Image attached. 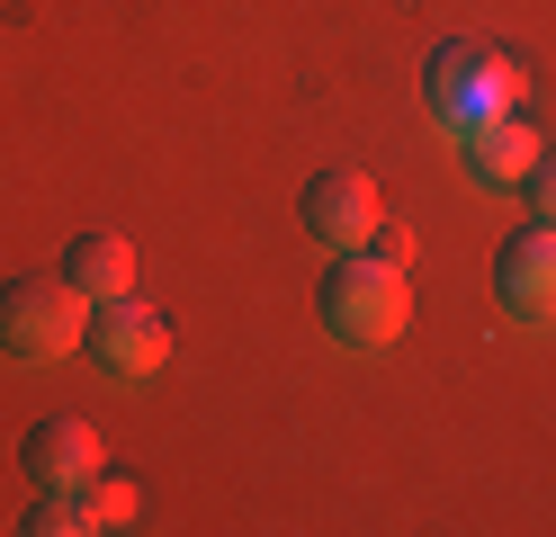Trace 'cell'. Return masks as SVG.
Masks as SVG:
<instances>
[{
  "label": "cell",
  "mask_w": 556,
  "mask_h": 537,
  "mask_svg": "<svg viewBox=\"0 0 556 537\" xmlns=\"http://www.w3.org/2000/svg\"><path fill=\"white\" fill-rule=\"evenodd\" d=\"M404 260L395 251H377V242H351V251H332V269L315 286V314H324V332L332 341H351V349H377V341H395L404 332Z\"/></svg>",
  "instance_id": "1"
},
{
  "label": "cell",
  "mask_w": 556,
  "mask_h": 537,
  "mask_svg": "<svg viewBox=\"0 0 556 537\" xmlns=\"http://www.w3.org/2000/svg\"><path fill=\"white\" fill-rule=\"evenodd\" d=\"M81 332H90V296H81L63 269H27V278L0 286V349L27 358V368L81 349Z\"/></svg>",
  "instance_id": "2"
},
{
  "label": "cell",
  "mask_w": 556,
  "mask_h": 537,
  "mask_svg": "<svg viewBox=\"0 0 556 537\" xmlns=\"http://www.w3.org/2000/svg\"><path fill=\"white\" fill-rule=\"evenodd\" d=\"M511 90H520V63L494 54V46H476V36H458V46H440V54L422 63V99H431V117H440L448 135L503 117Z\"/></svg>",
  "instance_id": "3"
},
{
  "label": "cell",
  "mask_w": 556,
  "mask_h": 537,
  "mask_svg": "<svg viewBox=\"0 0 556 537\" xmlns=\"http://www.w3.org/2000/svg\"><path fill=\"white\" fill-rule=\"evenodd\" d=\"M81 349H90L109 376H126V385H135V376H162V358H170V322H162L144 296H135V286H126V296H99V305H90Z\"/></svg>",
  "instance_id": "4"
},
{
  "label": "cell",
  "mask_w": 556,
  "mask_h": 537,
  "mask_svg": "<svg viewBox=\"0 0 556 537\" xmlns=\"http://www.w3.org/2000/svg\"><path fill=\"white\" fill-rule=\"evenodd\" d=\"M494 296L520 314V322H556V225H520V233H503V251H494Z\"/></svg>",
  "instance_id": "5"
},
{
  "label": "cell",
  "mask_w": 556,
  "mask_h": 537,
  "mask_svg": "<svg viewBox=\"0 0 556 537\" xmlns=\"http://www.w3.org/2000/svg\"><path fill=\"white\" fill-rule=\"evenodd\" d=\"M305 233H315L324 251L368 242V233H377V179H368V170H351V162L315 170V179H305Z\"/></svg>",
  "instance_id": "6"
},
{
  "label": "cell",
  "mask_w": 556,
  "mask_h": 537,
  "mask_svg": "<svg viewBox=\"0 0 556 537\" xmlns=\"http://www.w3.org/2000/svg\"><path fill=\"white\" fill-rule=\"evenodd\" d=\"M18 465H27L37 484H90V475H99V430H90L81 412H46V421H27Z\"/></svg>",
  "instance_id": "7"
},
{
  "label": "cell",
  "mask_w": 556,
  "mask_h": 537,
  "mask_svg": "<svg viewBox=\"0 0 556 537\" xmlns=\"http://www.w3.org/2000/svg\"><path fill=\"white\" fill-rule=\"evenodd\" d=\"M448 143H458V162H467L476 189H520V170L547 153V143L520 126L511 107H503V117H484V126H467V135H448Z\"/></svg>",
  "instance_id": "8"
},
{
  "label": "cell",
  "mask_w": 556,
  "mask_h": 537,
  "mask_svg": "<svg viewBox=\"0 0 556 537\" xmlns=\"http://www.w3.org/2000/svg\"><path fill=\"white\" fill-rule=\"evenodd\" d=\"M63 278H73L90 305H99V296H126V286H135V251H126L117 233H81L73 251H63Z\"/></svg>",
  "instance_id": "9"
},
{
  "label": "cell",
  "mask_w": 556,
  "mask_h": 537,
  "mask_svg": "<svg viewBox=\"0 0 556 537\" xmlns=\"http://www.w3.org/2000/svg\"><path fill=\"white\" fill-rule=\"evenodd\" d=\"M18 528H37V537H90V484H37V501H27V520Z\"/></svg>",
  "instance_id": "10"
},
{
  "label": "cell",
  "mask_w": 556,
  "mask_h": 537,
  "mask_svg": "<svg viewBox=\"0 0 556 537\" xmlns=\"http://www.w3.org/2000/svg\"><path fill=\"white\" fill-rule=\"evenodd\" d=\"M135 511H144V493H135L126 475H90V520L99 528H135Z\"/></svg>",
  "instance_id": "11"
},
{
  "label": "cell",
  "mask_w": 556,
  "mask_h": 537,
  "mask_svg": "<svg viewBox=\"0 0 556 537\" xmlns=\"http://www.w3.org/2000/svg\"><path fill=\"white\" fill-rule=\"evenodd\" d=\"M520 197H530L539 225H556V153H539L530 170H520Z\"/></svg>",
  "instance_id": "12"
}]
</instances>
